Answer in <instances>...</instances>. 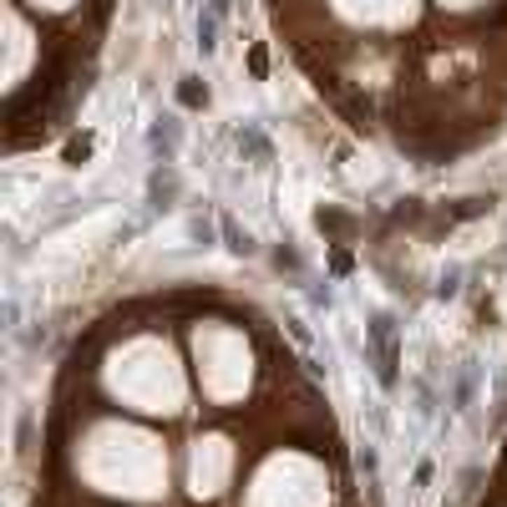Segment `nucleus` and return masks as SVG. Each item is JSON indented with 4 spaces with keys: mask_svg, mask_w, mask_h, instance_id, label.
<instances>
[{
    "mask_svg": "<svg viewBox=\"0 0 507 507\" xmlns=\"http://www.w3.org/2000/svg\"><path fill=\"white\" fill-rule=\"evenodd\" d=\"M178 102H183V107H203V102H208V92L198 87V76H183V87H178Z\"/></svg>",
    "mask_w": 507,
    "mask_h": 507,
    "instance_id": "nucleus-1",
    "label": "nucleus"
},
{
    "mask_svg": "<svg viewBox=\"0 0 507 507\" xmlns=\"http://www.w3.org/2000/svg\"><path fill=\"white\" fill-rule=\"evenodd\" d=\"M198 46H203V51L218 46V41H214V20H198Z\"/></svg>",
    "mask_w": 507,
    "mask_h": 507,
    "instance_id": "nucleus-2",
    "label": "nucleus"
},
{
    "mask_svg": "<svg viewBox=\"0 0 507 507\" xmlns=\"http://www.w3.org/2000/svg\"><path fill=\"white\" fill-rule=\"evenodd\" d=\"M223 6H228V0H214V11H223Z\"/></svg>",
    "mask_w": 507,
    "mask_h": 507,
    "instance_id": "nucleus-3",
    "label": "nucleus"
}]
</instances>
